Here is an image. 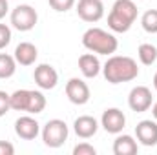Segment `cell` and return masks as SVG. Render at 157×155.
<instances>
[{
    "mask_svg": "<svg viewBox=\"0 0 157 155\" xmlns=\"http://www.w3.org/2000/svg\"><path fill=\"white\" fill-rule=\"evenodd\" d=\"M102 75L110 84L132 82L139 77L137 60L126 55H110L102 66Z\"/></svg>",
    "mask_w": 157,
    "mask_h": 155,
    "instance_id": "1",
    "label": "cell"
},
{
    "mask_svg": "<svg viewBox=\"0 0 157 155\" xmlns=\"http://www.w3.org/2000/svg\"><path fill=\"white\" fill-rule=\"evenodd\" d=\"M139 9L135 0H115L108 13V28L113 33H128L137 20Z\"/></svg>",
    "mask_w": 157,
    "mask_h": 155,
    "instance_id": "2",
    "label": "cell"
},
{
    "mask_svg": "<svg viewBox=\"0 0 157 155\" xmlns=\"http://www.w3.org/2000/svg\"><path fill=\"white\" fill-rule=\"evenodd\" d=\"M82 46L95 53V55H113L119 47V40L113 35V31L102 29V28H90L82 35Z\"/></svg>",
    "mask_w": 157,
    "mask_h": 155,
    "instance_id": "3",
    "label": "cell"
},
{
    "mask_svg": "<svg viewBox=\"0 0 157 155\" xmlns=\"http://www.w3.org/2000/svg\"><path fill=\"white\" fill-rule=\"evenodd\" d=\"M11 110L24 112L29 115H39L46 110V97L40 89H17L9 95Z\"/></svg>",
    "mask_w": 157,
    "mask_h": 155,
    "instance_id": "4",
    "label": "cell"
},
{
    "mask_svg": "<svg viewBox=\"0 0 157 155\" xmlns=\"http://www.w3.org/2000/svg\"><path fill=\"white\" fill-rule=\"evenodd\" d=\"M40 137H42L44 146H48V148H60L70 137V128H68V124L62 119H49L42 126Z\"/></svg>",
    "mask_w": 157,
    "mask_h": 155,
    "instance_id": "5",
    "label": "cell"
},
{
    "mask_svg": "<svg viewBox=\"0 0 157 155\" xmlns=\"http://www.w3.org/2000/svg\"><path fill=\"white\" fill-rule=\"evenodd\" d=\"M9 22H11L13 29H17L20 33H26V31L35 29V26L39 22V13L29 4H18L15 9H11Z\"/></svg>",
    "mask_w": 157,
    "mask_h": 155,
    "instance_id": "6",
    "label": "cell"
},
{
    "mask_svg": "<svg viewBox=\"0 0 157 155\" xmlns=\"http://www.w3.org/2000/svg\"><path fill=\"white\" fill-rule=\"evenodd\" d=\"M154 104V97H152V89L148 86H135L130 89L128 93V106L132 112L135 113H144L152 108Z\"/></svg>",
    "mask_w": 157,
    "mask_h": 155,
    "instance_id": "7",
    "label": "cell"
},
{
    "mask_svg": "<svg viewBox=\"0 0 157 155\" xmlns=\"http://www.w3.org/2000/svg\"><path fill=\"white\" fill-rule=\"evenodd\" d=\"M75 11L80 20L88 24H95L104 17V2L102 0H78L75 4Z\"/></svg>",
    "mask_w": 157,
    "mask_h": 155,
    "instance_id": "8",
    "label": "cell"
},
{
    "mask_svg": "<svg viewBox=\"0 0 157 155\" xmlns=\"http://www.w3.org/2000/svg\"><path fill=\"white\" fill-rule=\"evenodd\" d=\"M66 97L71 104L75 106H84L90 102V97H91V91H90V86L78 77H71L66 82Z\"/></svg>",
    "mask_w": 157,
    "mask_h": 155,
    "instance_id": "9",
    "label": "cell"
},
{
    "mask_svg": "<svg viewBox=\"0 0 157 155\" xmlns=\"http://www.w3.org/2000/svg\"><path fill=\"white\" fill-rule=\"evenodd\" d=\"M40 130H42L40 122L33 115H29V113L20 115L15 120V133L22 141H35L40 135Z\"/></svg>",
    "mask_w": 157,
    "mask_h": 155,
    "instance_id": "10",
    "label": "cell"
},
{
    "mask_svg": "<svg viewBox=\"0 0 157 155\" xmlns=\"http://www.w3.org/2000/svg\"><path fill=\"white\" fill-rule=\"evenodd\" d=\"M99 122H101L104 131H108L112 135H117V133H121L126 128V115L119 108H106L102 112Z\"/></svg>",
    "mask_w": 157,
    "mask_h": 155,
    "instance_id": "11",
    "label": "cell"
},
{
    "mask_svg": "<svg viewBox=\"0 0 157 155\" xmlns=\"http://www.w3.org/2000/svg\"><path fill=\"white\" fill-rule=\"evenodd\" d=\"M33 80L39 89H55L59 84V73L51 64H39L33 71Z\"/></svg>",
    "mask_w": 157,
    "mask_h": 155,
    "instance_id": "12",
    "label": "cell"
},
{
    "mask_svg": "<svg viewBox=\"0 0 157 155\" xmlns=\"http://www.w3.org/2000/svg\"><path fill=\"white\" fill-rule=\"evenodd\" d=\"M135 139L143 146H155L157 144V120L144 119L135 126Z\"/></svg>",
    "mask_w": 157,
    "mask_h": 155,
    "instance_id": "13",
    "label": "cell"
},
{
    "mask_svg": "<svg viewBox=\"0 0 157 155\" xmlns=\"http://www.w3.org/2000/svg\"><path fill=\"white\" fill-rule=\"evenodd\" d=\"M101 122L91 115H80L73 122V131L78 139H91L99 131Z\"/></svg>",
    "mask_w": 157,
    "mask_h": 155,
    "instance_id": "14",
    "label": "cell"
},
{
    "mask_svg": "<svg viewBox=\"0 0 157 155\" xmlns=\"http://www.w3.org/2000/svg\"><path fill=\"white\" fill-rule=\"evenodd\" d=\"M13 57H15L17 64L28 68V66H33V64L37 62V59H39V49H37V46L31 44V42H20V44L15 47Z\"/></svg>",
    "mask_w": 157,
    "mask_h": 155,
    "instance_id": "15",
    "label": "cell"
},
{
    "mask_svg": "<svg viewBox=\"0 0 157 155\" xmlns=\"http://www.w3.org/2000/svg\"><path fill=\"white\" fill-rule=\"evenodd\" d=\"M78 70L84 78H95L102 71V64H101L99 57L90 51V53H84L78 57Z\"/></svg>",
    "mask_w": 157,
    "mask_h": 155,
    "instance_id": "16",
    "label": "cell"
},
{
    "mask_svg": "<svg viewBox=\"0 0 157 155\" xmlns=\"http://www.w3.org/2000/svg\"><path fill=\"white\" fill-rule=\"evenodd\" d=\"M139 152V142L135 137L128 135V133H117L115 141H113V153L115 155H135Z\"/></svg>",
    "mask_w": 157,
    "mask_h": 155,
    "instance_id": "17",
    "label": "cell"
},
{
    "mask_svg": "<svg viewBox=\"0 0 157 155\" xmlns=\"http://www.w3.org/2000/svg\"><path fill=\"white\" fill-rule=\"evenodd\" d=\"M137 57L141 60V64L144 66H154L157 62V47L150 42H144L137 47Z\"/></svg>",
    "mask_w": 157,
    "mask_h": 155,
    "instance_id": "18",
    "label": "cell"
},
{
    "mask_svg": "<svg viewBox=\"0 0 157 155\" xmlns=\"http://www.w3.org/2000/svg\"><path fill=\"white\" fill-rule=\"evenodd\" d=\"M17 60L13 55H7V53H0V78L6 80V78H11L17 73Z\"/></svg>",
    "mask_w": 157,
    "mask_h": 155,
    "instance_id": "19",
    "label": "cell"
},
{
    "mask_svg": "<svg viewBox=\"0 0 157 155\" xmlns=\"http://www.w3.org/2000/svg\"><path fill=\"white\" fill-rule=\"evenodd\" d=\"M141 26L146 33L155 35L157 33V9H148L141 17Z\"/></svg>",
    "mask_w": 157,
    "mask_h": 155,
    "instance_id": "20",
    "label": "cell"
},
{
    "mask_svg": "<svg viewBox=\"0 0 157 155\" xmlns=\"http://www.w3.org/2000/svg\"><path fill=\"white\" fill-rule=\"evenodd\" d=\"M48 4H49V7H51L53 11H57V13H66V11H70V9L75 7L77 0H48Z\"/></svg>",
    "mask_w": 157,
    "mask_h": 155,
    "instance_id": "21",
    "label": "cell"
},
{
    "mask_svg": "<svg viewBox=\"0 0 157 155\" xmlns=\"http://www.w3.org/2000/svg\"><path fill=\"white\" fill-rule=\"evenodd\" d=\"M11 39H13V33H11V28L7 24H2L0 22V49L7 47L11 44Z\"/></svg>",
    "mask_w": 157,
    "mask_h": 155,
    "instance_id": "22",
    "label": "cell"
},
{
    "mask_svg": "<svg viewBox=\"0 0 157 155\" xmlns=\"http://www.w3.org/2000/svg\"><path fill=\"white\" fill-rule=\"evenodd\" d=\"M73 155H97V150L90 142H78L73 146Z\"/></svg>",
    "mask_w": 157,
    "mask_h": 155,
    "instance_id": "23",
    "label": "cell"
},
{
    "mask_svg": "<svg viewBox=\"0 0 157 155\" xmlns=\"http://www.w3.org/2000/svg\"><path fill=\"white\" fill-rule=\"evenodd\" d=\"M11 110V100H9V93H6L4 89H0V117H4Z\"/></svg>",
    "mask_w": 157,
    "mask_h": 155,
    "instance_id": "24",
    "label": "cell"
},
{
    "mask_svg": "<svg viewBox=\"0 0 157 155\" xmlns=\"http://www.w3.org/2000/svg\"><path fill=\"white\" fill-rule=\"evenodd\" d=\"M15 153V146L9 141H0V155H13Z\"/></svg>",
    "mask_w": 157,
    "mask_h": 155,
    "instance_id": "25",
    "label": "cell"
},
{
    "mask_svg": "<svg viewBox=\"0 0 157 155\" xmlns=\"http://www.w3.org/2000/svg\"><path fill=\"white\" fill-rule=\"evenodd\" d=\"M9 13V2L7 0H0V20Z\"/></svg>",
    "mask_w": 157,
    "mask_h": 155,
    "instance_id": "26",
    "label": "cell"
},
{
    "mask_svg": "<svg viewBox=\"0 0 157 155\" xmlns=\"http://www.w3.org/2000/svg\"><path fill=\"white\" fill-rule=\"evenodd\" d=\"M152 117H154V119L157 120V100L154 102V104H152Z\"/></svg>",
    "mask_w": 157,
    "mask_h": 155,
    "instance_id": "27",
    "label": "cell"
},
{
    "mask_svg": "<svg viewBox=\"0 0 157 155\" xmlns=\"http://www.w3.org/2000/svg\"><path fill=\"white\" fill-rule=\"evenodd\" d=\"M154 88H155V91H157V73L154 75Z\"/></svg>",
    "mask_w": 157,
    "mask_h": 155,
    "instance_id": "28",
    "label": "cell"
},
{
    "mask_svg": "<svg viewBox=\"0 0 157 155\" xmlns=\"http://www.w3.org/2000/svg\"><path fill=\"white\" fill-rule=\"evenodd\" d=\"M135 2H141V0H135Z\"/></svg>",
    "mask_w": 157,
    "mask_h": 155,
    "instance_id": "29",
    "label": "cell"
}]
</instances>
